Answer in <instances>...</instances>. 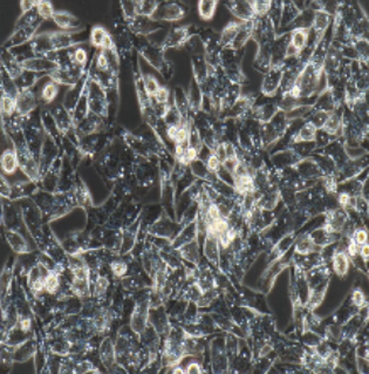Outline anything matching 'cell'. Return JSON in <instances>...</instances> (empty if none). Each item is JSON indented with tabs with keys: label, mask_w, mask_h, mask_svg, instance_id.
<instances>
[{
	"label": "cell",
	"mask_w": 369,
	"mask_h": 374,
	"mask_svg": "<svg viewBox=\"0 0 369 374\" xmlns=\"http://www.w3.org/2000/svg\"><path fill=\"white\" fill-rule=\"evenodd\" d=\"M217 5L218 1L217 0H211V1H206V0H201L198 2V13L200 17L203 20H211L215 15Z\"/></svg>",
	"instance_id": "18"
},
{
	"label": "cell",
	"mask_w": 369,
	"mask_h": 374,
	"mask_svg": "<svg viewBox=\"0 0 369 374\" xmlns=\"http://www.w3.org/2000/svg\"><path fill=\"white\" fill-rule=\"evenodd\" d=\"M218 244H219L218 237L215 236L213 234L206 233L205 242H204V251H205L206 257L213 263L218 262V256H219Z\"/></svg>",
	"instance_id": "12"
},
{
	"label": "cell",
	"mask_w": 369,
	"mask_h": 374,
	"mask_svg": "<svg viewBox=\"0 0 369 374\" xmlns=\"http://www.w3.org/2000/svg\"><path fill=\"white\" fill-rule=\"evenodd\" d=\"M15 102H17V113L19 114L30 113L36 107V98L31 89L20 91L15 98Z\"/></svg>",
	"instance_id": "8"
},
{
	"label": "cell",
	"mask_w": 369,
	"mask_h": 374,
	"mask_svg": "<svg viewBox=\"0 0 369 374\" xmlns=\"http://www.w3.org/2000/svg\"><path fill=\"white\" fill-rule=\"evenodd\" d=\"M352 238L354 242L358 244L359 246L364 245V244L367 243L368 240V231L366 230V229L361 228V229H358V230L354 231V234H353V236L350 237Z\"/></svg>",
	"instance_id": "32"
},
{
	"label": "cell",
	"mask_w": 369,
	"mask_h": 374,
	"mask_svg": "<svg viewBox=\"0 0 369 374\" xmlns=\"http://www.w3.org/2000/svg\"><path fill=\"white\" fill-rule=\"evenodd\" d=\"M331 112H325V110H316L312 115V119L309 122H312L318 131L319 129H322V127H324L325 122H326L327 116Z\"/></svg>",
	"instance_id": "29"
},
{
	"label": "cell",
	"mask_w": 369,
	"mask_h": 374,
	"mask_svg": "<svg viewBox=\"0 0 369 374\" xmlns=\"http://www.w3.org/2000/svg\"><path fill=\"white\" fill-rule=\"evenodd\" d=\"M36 12L43 20L52 19L53 14L55 13L54 7H53L52 2L49 1H38L36 4Z\"/></svg>",
	"instance_id": "27"
},
{
	"label": "cell",
	"mask_w": 369,
	"mask_h": 374,
	"mask_svg": "<svg viewBox=\"0 0 369 374\" xmlns=\"http://www.w3.org/2000/svg\"><path fill=\"white\" fill-rule=\"evenodd\" d=\"M284 75V63L271 65L263 80L262 93L266 97H273L281 86Z\"/></svg>",
	"instance_id": "1"
},
{
	"label": "cell",
	"mask_w": 369,
	"mask_h": 374,
	"mask_svg": "<svg viewBox=\"0 0 369 374\" xmlns=\"http://www.w3.org/2000/svg\"><path fill=\"white\" fill-rule=\"evenodd\" d=\"M59 94V85L54 81H49L41 89V99L46 103H51Z\"/></svg>",
	"instance_id": "22"
},
{
	"label": "cell",
	"mask_w": 369,
	"mask_h": 374,
	"mask_svg": "<svg viewBox=\"0 0 369 374\" xmlns=\"http://www.w3.org/2000/svg\"><path fill=\"white\" fill-rule=\"evenodd\" d=\"M18 166H19V157H18L17 150H5L1 155L2 171L7 175H12L15 172Z\"/></svg>",
	"instance_id": "10"
},
{
	"label": "cell",
	"mask_w": 369,
	"mask_h": 374,
	"mask_svg": "<svg viewBox=\"0 0 369 374\" xmlns=\"http://www.w3.org/2000/svg\"><path fill=\"white\" fill-rule=\"evenodd\" d=\"M43 285H45V291L48 293H54L58 291L59 285V276L57 272H48L47 276L43 279Z\"/></svg>",
	"instance_id": "26"
},
{
	"label": "cell",
	"mask_w": 369,
	"mask_h": 374,
	"mask_svg": "<svg viewBox=\"0 0 369 374\" xmlns=\"http://www.w3.org/2000/svg\"><path fill=\"white\" fill-rule=\"evenodd\" d=\"M40 25L41 23L33 25V26L24 27V29L14 30L4 42V51H10L11 48L19 47V46L26 44V42L32 41L34 36H35L34 34L38 31Z\"/></svg>",
	"instance_id": "2"
},
{
	"label": "cell",
	"mask_w": 369,
	"mask_h": 374,
	"mask_svg": "<svg viewBox=\"0 0 369 374\" xmlns=\"http://www.w3.org/2000/svg\"><path fill=\"white\" fill-rule=\"evenodd\" d=\"M316 246L314 245V243L312 242V239L309 238V236H302L299 238L296 244V253L297 255H302V256H307L311 255V253H315L316 251Z\"/></svg>",
	"instance_id": "19"
},
{
	"label": "cell",
	"mask_w": 369,
	"mask_h": 374,
	"mask_svg": "<svg viewBox=\"0 0 369 374\" xmlns=\"http://www.w3.org/2000/svg\"><path fill=\"white\" fill-rule=\"evenodd\" d=\"M332 263H333V270L337 276L345 277L349 269V257L347 252L337 251L334 253Z\"/></svg>",
	"instance_id": "11"
},
{
	"label": "cell",
	"mask_w": 369,
	"mask_h": 374,
	"mask_svg": "<svg viewBox=\"0 0 369 374\" xmlns=\"http://www.w3.org/2000/svg\"><path fill=\"white\" fill-rule=\"evenodd\" d=\"M221 166H222L221 160L217 157L215 153H211L206 160V168L209 169L211 172L216 174V172L221 169Z\"/></svg>",
	"instance_id": "30"
},
{
	"label": "cell",
	"mask_w": 369,
	"mask_h": 374,
	"mask_svg": "<svg viewBox=\"0 0 369 374\" xmlns=\"http://www.w3.org/2000/svg\"><path fill=\"white\" fill-rule=\"evenodd\" d=\"M6 239L10 243L11 248L18 253H26L29 252V245H27L26 240L21 235L17 234L15 231H8L6 234Z\"/></svg>",
	"instance_id": "15"
},
{
	"label": "cell",
	"mask_w": 369,
	"mask_h": 374,
	"mask_svg": "<svg viewBox=\"0 0 369 374\" xmlns=\"http://www.w3.org/2000/svg\"><path fill=\"white\" fill-rule=\"evenodd\" d=\"M70 58H72L73 63L77 67H81L85 69L87 61H88V52L83 47H75L70 49Z\"/></svg>",
	"instance_id": "24"
},
{
	"label": "cell",
	"mask_w": 369,
	"mask_h": 374,
	"mask_svg": "<svg viewBox=\"0 0 369 374\" xmlns=\"http://www.w3.org/2000/svg\"><path fill=\"white\" fill-rule=\"evenodd\" d=\"M353 304H354L355 306H358V307H361V306L365 305L366 303V297H365V293L361 291V290H355L354 292H353Z\"/></svg>",
	"instance_id": "34"
},
{
	"label": "cell",
	"mask_w": 369,
	"mask_h": 374,
	"mask_svg": "<svg viewBox=\"0 0 369 374\" xmlns=\"http://www.w3.org/2000/svg\"><path fill=\"white\" fill-rule=\"evenodd\" d=\"M107 287H108L107 278L99 277L98 280H96V284H95L96 295H101V293H104L105 290H107Z\"/></svg>",
	"instance_id": "35"
},
{
	"label": "cell",
	"mask_w": 369,
	"mask_h": 374,
	"mask_svg": "<svg viewBox=\"0 0 369 374\" xmlns=\"http://www.w3.org/2000/svg\"><path fill=\"white\" fill-rule=\"evenodd\" d=\"M189 39H190V26L175 27L170 30L160 46L163 51L170 48H181L187 44Z\"/></svg>",
	"instance_id": "3"
},
{
	"label": "cell",
	"mask_w": 369,
	"mask_h": 374,
	"mask_svg": "<svg viewBox=\"0 0 369 374\" xmlns=\"http://www.w3.org/2000/svg\"><path fill=\"white\" fill-rule=\"evenodd\" d=\"M188 138H189V128L188 126H185L184 123H183L182 126L178 127V131H177V134H176V137H175V143L176 144H185L188 142Z\"/></svg>",
	"instance_id": "31"
},
{
	"label": "cell",
	"mask_w": 369,
	"mask_h": 374,
	"mask_svg": "<svg viewBox=\"0 0 369 374\" xmlns=\"http://www.w3.org/2000/svg\"><path fill=\"white\" fill-rule=\"evenodd\" d=\"M229 10L235 17H237L241 23H249L256 20L252 1H230L228 2Z\"/></svg>",
	"instance_id": "6"
},
{
	"label": "cell",
	"mask_w": 369,
	"mask_h": 374,
	"mask_svg": "<svg viewBox=\"0 0 369 374\" xmlns=\"http://www.w3.org/2000/svg\"><path fill=\"white\" fill-rule=\"evenodd\" d=\"M341 129H342V119H341L340 115H337L335 110H332L328 114L326 122H325L321 131L328 135H336L337 133L341 132Z\"/></svg>",
	"instance_id": "14"
},
{
	"label": "cell",
	"mask_w": 369,
	"mask_h": 374,
	"mask_svg": "<svg viewBox=\"0 0 369 374\" xmlns=\"http://www.w3.org/2000/svg\"><path fill=\"white\" fill-rule=\"evenodd\" d=\"M139 53L143 55L145 60H147L154 68H156L158 72L164 74L163 69L167 68V61L166 59H164V51L161 48V46H141V47H139Z\"/></svg>",
	"instance_id": "5"
},
{
	"label": "cell",
	"mask_w": 369,
	"mask_h": 374,
	"mask_svg": "<svg viewBox=\"0 0 369 374\" xmlns=\"http://www.w3.org/2000/svg\"><path fill=\"white\" fill-rule=\"evenodd\" d=\"M241 25H243L241 21H230V23L223 29L221 36H219V44H221V47L223 49H228L230 47V45L235 40V35L239 32Z\"/></svg>",
	"instance_id": "9"
},
{
	"label": "cell",
	"mask_w": 369,
	"mask_h": 374,
	"mask_svg": "<svg viewBox=\"0 0 369 374\" xmlns=\"http://www.w3.org/2000/svg\"><path fill=\"white\" fill-rule=\"evenodd\" d=\"M185 372H187V373H201V372H203V371H201L200 365L196 364V363H191V364L188 365V367H187V370H185Z\"/></svg>",
	"instance_id": "37"
},
{
	"label": "cell",
	"mask_w": 369,
	"mask_h": 374,
	"mask_svg": "<svg viewBox=\"0 0 369 374\" xmlns=\"http://www.w3.org/2000/svg\"><path fill=\"white\" fill-rule=\"evenodd\" d=\"M318 129L315 128L312 122H306L302 127L299 133L293 137L294 143H302V142H314L316 141Z\"/></svg>",
	"instance_id": "13"
},
{
	"label": "cell",
	"mask_w": 369,
	"mask_h": 374,
	"mask_svg": "<svg viewBox=\"0 0 369 374\" xmlns=\"http://www.w3.org/2000/svg\"><path fill=\"white\" fill-rule=\"evenodd\" d=\"M1 112L4 116H11L14 112H17V102L15 98L10 94L2 93L1 95Z\"/></svg>",
	"instance_id": "23"
},
{
	"label": "cell",
	"mask_w": 369,
	"mask_h": 374,
	"mask_svg": "<svg viewBox=\"0 0 369 374\" xmlns=\"http://www.w3.org/2000/svg\"><path fill=\"white\" fill-rule=\"evenodd\" d=\"M359 255L361 256V258L364 259V261H365L366 263L368 262V257H369V246H368V244H367V243L364 244V245L360 246V252H359Z\"/></svg>",
	"instance_id": "36"
},
{
	"label": "cell",
	"mask_w": 369,
	"mask_h": 374,
	"mask_svg": "<svg viewBox=\"0 0 369 374\" xmlns=\"http://www.w3.org/2000/svg\"><path fill=\"white\" fill-rule=\"evenodd\" d=\"M110 269L116 277H122L127 272L128 267H127L126 263L123 262H113L110 264Z\"/></svg>",
	"instance_id": "33"
},
{
	"label": "cell",
	"mask_w": 369,
	"mask_h": 374,
	"mask_svg": "<svg viewBox=\"0 0 369 374\" xmlns=\"http://www.w3.org/2000/svg\"><path fill=\"white\" fill-rule=\"evenodd\" d=\"M100 355L102 363L107 367H109L110 365L114 363V348L113 345H111V341L108 338L104 339L103 342H102L100 348Z\"/></svg>",
	"instance_id": "21"
},
{
	"label": "cell",
	"mask_w": 369,
	"mask_h": 374,
	"mask_svg": "<svg viewBox=\"0 0 369 374\" xmlns=\"http://www.w3.org/2000/svg\"><path fill=\"white\" fill-rule=\"evenodd\" d=\"M184 15V7L177 4V2H161L160 7L157 8L156 13L154 14L151 19H154L155 21H178L183 19Z\"/></svg>",
	"instance_id": "4"
},
{
	"label": "cell",
	"mask_w": 369,
	"mask_h": 374,
	"mask_svg": "<svg viewBox=\"0 0 369 374\" xmlns=\"http://www.w3.org/2000/svg\"><path fill=\"white\" fill-rule=\"evenodd\" d=\"M141 80L142 86H143V91L145 94H147V97L153 98L161 87L158 80L155 78L153 74H142Z\"/></svg>",
	"instance_id": "17"
},
{
	"label": "cell",
	"mask_w": 369,
	"mask_h": 374,
	"mask_svg": "<svg viewBox=\"0 0 369 374\" xmlns=\"http://www.w3.org/2000/svg\"><path fill=\"white\" fill-rule=\"evenodd\" d=\"M169 98H170V91L166 86H161L160 89L156 92V94L153 98L155 100V103H157L158 106H167L169 104Z\"/></svg>",
	"instance_id": "28"
},
{
	"label": "cell",
	"mask_w": 369,
	"mask_h": 374,
	"mask_svg": "<svg viewBox=\"0 0 369 374\" xmlns=\"http://www.w3.org/2000/svg\"><path fill=\"white\" fill-rule=\"evenodd\" d=\"M31 319L30 318H25V319H23L20 321V329L23 331H29L31 329Z\"/></svg>",
	"instance_id": "38"
},
{
	"label": "cell",
	"mask_w": 369,
	"mask_h": 374,
	"mask_svg": "<svg viewBox=\"0 0 369 374\" xmlns=\"http://www.w3.org/2000/svg\"><path fill=\"white\" fill-rule=\"evenodd\" d=\"M52 20L54 21L59 29H61V31L70 32V30L76 31L75 29H80V20L75 15L67 11H55V13L52 17Z\"/></svg>",
	"instance_id": "7"
},
{
	"label": "cell",
	"mask_w": 369,
	"mask_h": 374,
	"mask_svg": "<svg viewBox=\"0 0 369 374\" xmlns=\"http://www.w3.org/2000/svg\"><path fill=\"white\" fill-rule=\"evenodd\" d=\"M108 34H109V32H108L103 26L96 25V26L93 27L92 32H91V39H89L91 45L94 46L95 48L100 49L102 42H103L104 38L108 35Z\"/></svg>",
	"instance_id": "20"
},
{
	"label": "cell",
	"mask_w": 369,
	"mask_h": 374,
	"mask_svg": "<svg viewBox=\"0 0 369 374\" xmlns=\"http://www.w3.org/2000/svg\"><path fill=\"white\" fill-rule=\"evenodd\" d=\"M160 4L161 2L158 1H135L136 14L138 17L153 18L157 8L160 7Z\"/></svg>",
	"instance_id": "16"
},
{
	"label": "cell",
	"mask_w": 369,
	"mask_h": 374,
	"mask_svg": "<svg viewBox=\"0 0 369 374\" xmlns=\"http://www.w3.org/2000/svg\"><path fill=\"white\" fill-rule=\"evenodd\" d=\"M272 1H252V7L256 19H263L266 18L271 10Z\"/></svg>",
	"instance_id": "25"
},
{
	"label": "cell",
	"mask_w": 369,
	"mask_h": 374,
	"mask_svg": "<svg viewBox=\"0 0 369 374\" xmlns=\"http://www.w3.org/2000/svg\"><path fill=\"white\" fill-rule=\"evenodd\" d=\"M172 372H173V373H184L185 371H183V370H181V369H175V370L172 371Z\"/></svg>",
	"instance_id": "39"
}]
</instances>
